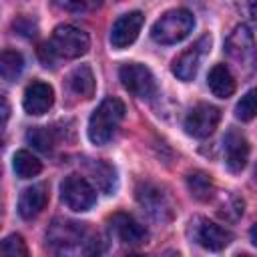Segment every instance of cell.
<instances>
[{
	"mask_svg": "<svg viewBox=\"0 0 257 257\" xmlns=\"http://www.w3.org/2000/svg\"><path fill=\"white\" fill-rule=\"evenodd\" d=\"M46 241L58 253H100V237L88 223L54 219L46 229Z\"/></svg>",
	"mask_w": 257,
	"mask_h": 257,
	"instance_id": "6da1fadb",
	"label": "cell"
},
{
	"mask_svg": "<svg viewBox=\"0 0 257 257\" xmlns=\"http://www.w3.org/2000/svg\"><path fill=\"white\" fill-rule=\"evenodd\" d=\"M225 54L241 76H251L257 70V42L249 26L237 24L231 30L225 40Z\"/></svg>",
	"mask_w": 257,
	"mask_h": 257,
	"instance_id": "7a4b0ae2",
	"label": "cell"
},
{
	"mask_svg": "<svg viewBox=\"0 0 257 257\" xmlns=\"http://www.w3.org/2000/svg\"><path fill=\"white\" fill-rule=\"evenodd\" d=\"M124 102L116 96H108L104 98L96 108L94 112L90 114V120H88V139L94 143V145H104L112 139L114 131L118 128V124L122 122L124 118Z\"/></svg>",
	"mask_w": 257,
	"mask_h": 257,
	"instance_id": "3957f363",
	"label": "cell"
},
{
	"mask_svg": "<svg viewBox=\"0 0 257 257\" xmlns=\"http://www.w3.org/2000/svg\"><path fill=\"white\" fill-rule=\"evenodd\" d=\"M195 18L185 8H173L165 12L151 28V36L159 44H177L193 32Z\"/></svg>",
	"mask_w": 257,
	"mask_h": 257,
	"instance_id": "277c9868",
	"label": "cell"
},
{
	"mask_svg": "<svg viewBox=\"0 0 257 257\" xmlns=\"http://www.w3.org/2000/svg\"><path fill=\"white\" fill-rule=\"evenodd\" d=\"M137 201L143 211L157 223H169L175 217V203L171 195L157 183L143 181L137 185Z\"/></svg>",
	"mask_w": 257,
	"mask_h": 257,
	"instance_id": "5b68a950",
	"label": "cell"
},
{
	"mask_svg": "<svg viewBox=\"0 0 257 257\" xmlns=\"http://www.w3.org/2000/svg\"><path fill=\"white\" fill-rule=\"evenodd\" d=\"M48 44L56 58H78L88 52L90 38L82 28H76L72 24H60L54 28Z\"/></svg>",
	"mask_w": 257,
	"mask_h": 257,
	"instance_id": "8992f818",
	"label": "cell"
},
{
	"mask_svg": "<svg viewBox=\"0 0 257 257\" xmlns=\"http://www.w3.org/2000/svg\"><path fill=\"white\" fill-rule=\"evenodd\" d=\"M189 235L197 245L209 251H221L233 241V233L229 229L209 221L207 217H195L189 223Z\"/></svg>",
	"mask_w": 257,
	"mask_h": 257,
	"instance_id": "52a82bcc",
	"label": "cell"
},
{
	"mask_svg": "<svg viewBox=\"0 0 257 257\" xmlns=\"http://www.w3.org/2000/svg\"><path fill=\"white\" fill-rule=\"evenodd\" d=\"M60 197L64 205L76 213L88 211L96 203V191L82 175L64 177V181L60 183Z\"/></svg>",
	"mask_w": 257,
	"mask_h": 257,
	"instance_id": "ba28073f",
	"label": "cell"
},
{
	"mask_svg": "<svg viewBox=\"0 0 257 257\" xmlns=\"http://www.w3.org/2000/svg\"><path fill=\"white\" fill-rule=\"evenodd\" d=\"M118 78L122 86L139 98H151L157 94V80L145 64H139V62L122 64L118 70Z\"/></svg>",
	"mask_w": 257,
	"mask_h": 257,
	"instance_id": "9c48e42d",
	"label": "cell"
},
{
	"mask_svg": "<svg viewBox=\"0 0 257 257\" xmlns=\"http://www.w3.org/2000/svg\"><path fill=\"white\" fill-rule=\"evenodd\" d=\"M219 120H221V110L217 106H213L209 102H199L187 112L183 126L191 137L207 139L215 133Z\"/></svg>",
	"mask_w": 257,
	"mask_h": 257,
	"instance_id": "30bf717a",
	"label": "cell"
},
{
	"mask_svg": "<svg viewBox=\"0 0 257 257\" xmlns=\"http://www.w3.org/2000/svg\"><path fill=\"white\" fill-rule=\"evenodd\" d=\"M209 46H211V36L205 34L201 36L193 46H189L185 52H181L175 60H173V74L185 82L193 80L199 66H201V60L203 56L209 52Z\"/></svg>",
	"mask_w": 257,
	"mask_h": 257,
	"instance_id": "8fae6325",
	"label": "cell"
},
{
	"mask_svg": "<svg viewBox=\"0 0 257 257\" xmlns=\"http://www.w3.org/2000/svg\"><path fill=\"white\" fill-rule=\"evenodd\" d=\"M108 227L112 231V235L124 243V245H143L149 237L147 229L128 213H114L108 219Z\"/></svg>",
	"mask_w": 257,
	"mask_h": 257,
	"instance_id": "7c38bea8",
	"label": "cell"
},
{
	"mask_svg": "<svg viewBox=\"0 0 257 257\" xmlns=\"http://www.w3.org/2000/svg\"><path fill=\"white\" fill-rule=\"evenodd\" d=\"M143 22H145V16L139 10L122 14L110 28V44L114 48H126L128 44H133L143 28Z\"/></svg>",
	"mask_w": 257,
	"mask_h": 257,
	"instance_id": "4fadbf2b",
	"label": "cell"
},
{
	"mask_svg": "<svg viewBox=\"0 0 257 257\" xmlns=\"http://www.w3.org/2000/svg\"><path fill=\"white\" fill-rule=\"evenodd\" d=\"M225 143V165L231 173H239L245 169L249 161V143L245 135H241L235 128H229L223 137Z\"/></svg>",
	"mask_w": 257,
	"mask_h": 257,
	"instance_id": "5bb4252c",
	"label": "cell"
},
{
	"mask_svg": "<svg viewBox=\"0 0 257 257\" xmlns=\"http://www.w3.org/2000/svg\"><path fill=\"white\" fill-rule=\"evenodd\" d=\"M52 102H54V90L48 82L32 80L26 86L22 104H24V110L28 114H44L52 106Z\"/></svg>",
	"mask_w": 257,
	"mask_h": 257,
	"instance_id": "9a60e30c",
	"label": "cell"
},
{
	"mask_svg": "<svg viewBox=\"0 0 257 257\" xmlns=\"http://www.w3.org/2000/svg\"><path fill=\"white\" fill-rule=\"evenodd\" d=\"M48 203V187L44 183L26 187L18 199V213L22 219H34L42 213V209Z\"/></svg>",
	"mask_w": 257,
	"mask_h": 257,
	"instance_id": "2e32d148",
	"label": "cell"
},
{
	"mask_svg": "<svg viewBox=\"0 0 257 257\" xmlns=\"http://www.w3.org/2000/svg\"><path fill=\"white\" fill-rule=\"evenodd\" d=\"M68 90L78 98H92L94 94V74L88 64H80L66 76Z\"/></svg>",
	"mask_w": 257,
	"mask_h": 257,
	"instance_id": "e0dca14e",
	"label": "cell"
},
{
	"mask_svg": "<svg viewBox=\"0 0 257 257\" xmlns=\"http://www.w3.org/2000/svg\"><path fill=\"white\" fill-rule=\"evenodd\" d=\"M207 84L211 88V92L219 98H229L233 92H235V76L231 74L229 66L225 64H215L211 70H209V76H207Z\"/></svg>",
	"mask_w": 257,
	"mask_h": 257,
	"instance_id": "ac0fdd59",
	"label": "cell"
},
{
	"mask_svg": "<svg viewBox=\"0 0 257 257\" xmlns=\"http://www.w3.org/2000/svg\"><path fill=\"white\" fill-rule=\"evenodd\" d=\"M84 169L92 177V181L96 183L98 189H102L104 193H112L114 191L116 177H114V169L108 163H104V161H86Z\"/></svg>",
	"mask_w": 257,
	"mask_h": 257,
	"instance_id": "d6986e66",
	"label": "cell"
},
{
	"mask_svg": "<svg viewBox=\"0 0 257 257\" xmlns=\"http://www.w3.org/2000/svg\"><path fill=\"white\" fill-rule=\"evenodd\" d=\"M187 187L191 195L199 201H211L215 195V183L213 179L203 171H193L187 175Z\"/></svg>",
	"mask_w": 257,
	"mask_h": 257,
	"instance_id": "ffe728a7",
	"label": "cell"
},
{
	"mask_svg": "<svg viewBox=\"0 0 257 257\" xmlns=\"http://www.w3.org/2000/svg\"><path fill=\"white\" fill-rule=\"evenodd\" d=\"M12 167L20 179H32L42 171V163L30 151H16L12 159Z\"/></svg>",
	"mask_w": 257,
	"mask_h": 257,
	"instance_id": "44dd1931",
	"label": "cell"
},
{
	"mask_svg": "<svg viewBox=\"0 0 257 257\" xmlns=\"http://www.w3.org/2000/svg\"><path fill=\"white\" fill-rule=\"evenodd\" d=\"M22 68H24V58H22L20 52L10 50V48L2 50V56H0V74H2V78L6 82L16 80L20 76Z\"/></svg>",
	"mask_w": 257,
	"mask_h": 257,
	"instance_id": "7402d4cb",
	"label": "cell"
},
{
	"mask_svg": "<svg viewBox=\"0 0 257 257\" xmlns=\"http://www.w3.org/2000/svg\"><path fill=\"white\" fill-rule=\"evenodd\" d=\"M26 141L34 149H38L42 153H48L54 147V133L48 126H34V128H30L26 133Z\"/></svg>",
	"mask_w": 257,
	"mask_h": 257,
	"instance_id": "603a6c76",
	"label": "cell"
},
{
	"mask_svg": "<svg viewBox=\"0 0 257 257\" xmlns=\"http://www.w3.org/2000/svg\"><path fill=\"white\" fill-rule=\"evenodd\" d=\"M217 213L221 215V219L225 221H237L243 215V199H239L237 195H225L219 203Z\"/></svg>",
	"mask_w": 257,
	"mask_h": 257,
	"instance_id": "cb8c5ba5",
	"label": "cell"
},
{
	"mask_svg": "<svg viewBox=\"0 0 257 257\" xmlns=\"http://www.w3.org/2000/svg\"><path fill=\"white\" fill-rule=\"evenodd\" d=\"M235 116L239 120H251L257 116V88H251L235 104Z\"/></svg>",
	"mask_w": 257,
	"mask_h": 257,
	"instance_id": "d4e9b609",
	"label": "cell"
},
{
	"mask_svg": "<svg viewBox=\"0 0 257 257\" xmlns=\"http://www.w3.org/2000/svg\"><path fill=\"white\" fill-rule=\"evenodd\" d=\"M0 251L8 257H26L28 255V247L24 243V239L18 235V233H12L8 235L4 241H2V247Z\"/></svg>",
	"mask_w": 257,
	"mask_h": 257,
	"instance_id": "484cf974",
	"label": "cell"
},
{
	"mask_svg": "<svg viewBox=\"0 0 257 257\" xmlns=\"http://www.w3.org/2000/svg\"><path fill=\"white\" fill-rule=\"evenodd\" d=\"M102 2L104 0H54V4L66 12H90L96 10Z\"/></svg>",
	"mask_w": 257,
	"mask_h": 257,
	"instance_id": "4316f807",
	"label": "cell"
},
{
	"mask_svg": "<svg viewBox=\"0 0 257 257\" xmlns=\"http://www.w3.org/2000/svg\"><path fill=\"white\" fill-rule=\"evenodd\" d=\"M24 22H26V18H18L16 22H14V28L20 32V34H26V36H34L36 32V26L32 24V20H28V26H24Z\"/></svg>",
	"mask_w": 257,
	"mask_h": 257,
	"instance_id": "83f0119b",
	"label": "cell"
},
{
	"mask_svg": "<svg viewBox=\"0 0 257 257\" xmlns=\"http://www.w3.org/2000/svg\"><path fill=\"white\" fill-rule=\"evenodd\" d=\"M247 12H249L251 22H253L255 28H257V0H249V2H247Z\"/></svg>",
	"mask_w": 257,
	"mask_h": 257,
	"instance_id": "f1b7e54d",
	"label": "cell"
},
{
	"mask_svg": "<svg viewBox=\"0 0 257 257\" xmlns=\"http://www.w3.org/2000/svg\"><path fill=\"white\" fill-rule=\"evenodd\" d=\"M8 100H6V96H2V122L6 124V120H8Z\"/></svg>",
	"mask_w": 257,
	"mask_h": 257,
	"instance_id": "f546056e",
	"label": "cell"
},
{
	"mask_svg": "<svg viewBox=\"0 0 257 257\" xmlns=\"http://www.w3.org/2000/svg\"><path fill=\"white\" fill-rule=\"evenodd\" d=\"M249 237H251V243L257 247V223L251 227V231H249Z\"/></svg>",
	"mask_w": 257,
	"mask_h": 257,
	"instance_id": "4dcf8cb0",
	"label": "cell"
},
{
	"mask_svg": "<svg viewBox=\"0 0 257 257\" xmlns=\"http://www.w3.org/2000/svg\"><path fill=\"white\" fill-rule=\"evenodd\" d=\"M253 179H255V183H257V167H255V173H253Z\"/></svg>",
	"mask_w": 257,
	"mask_h": 257,
	"instance_id": "1f68e13d",
	"label": "cell"
}]
</instances>
